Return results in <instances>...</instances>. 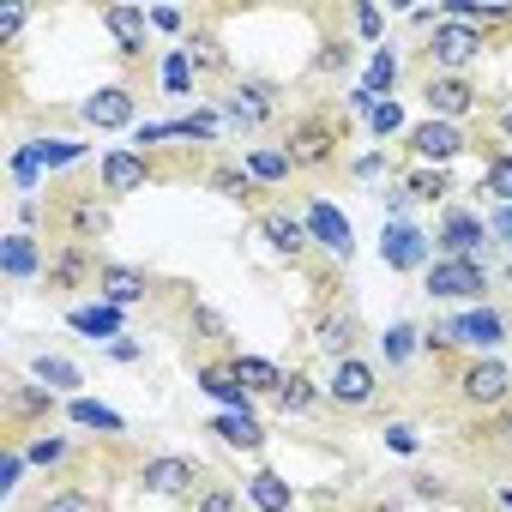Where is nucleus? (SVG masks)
Masks as SVG:
<instances>
[{
    "instance_id": "nucleus-1",
    "label": "nucleus",
    "mask_w": 512,
    "mask_h": 512,
    "mask_svg": "<svg viewBox=\"0 0 512 512\" xmlns=\"http://www.w3.org/2000/svg\"><path fill=\"white\" fill-rule=\"evenodd\" d=\"M422 284H428L434 302H476L488 290V266L482 260H434L422 272Z\"/></svg>"
},
{
    "instance_id": "nucleus-2",
    "label": "nucleus",
    "mask_w": 512,
    "mask_h": 512,
    "mask_svg": "<svg viewBox=\"0 0 512 512\" xmlns=\"http://www.w3.org/2000/svg\"><path fill=\"white\" fill-rule=\"evenodd\" d=\"M506 338V320L494 314V308H470V314H458L452 326H434L422 344L428 350H446V344H470V350H494Z\"/></svg>"
},
{
    "instance_id": "nucleus-3",
    "label": "nucleus",
    "mask_w": 512,
    "mask_h": 512,
    "mask_svg": "<svg viewBox=\"0 0 512 512\" xmlns=\"http://www.w3.org/2000/svg\"><path fill=\"white\" fill-rule=\"evenodd\" d=\"M428 253H434V241H428L416 223H386V229H380V260H386L392 272H428V266H434Z\"/></svg>"
},
{
    "instance_id": "nucleus-4",
    "label": "nucleus",
    "mask_w": 512,
    "mask_h": 512,
    "mask_svg": "<svg viewBox=\"0 0 512 512\" xmlns=\"http://www.w3.org/2000/svg\"><path fill=\"white\" fill-rule=\"evenodd\" d=\"M482 55V31H470V25H434V37H428V61L440 67V73H464L470 61Z\"/></svg>"
},
{
    "instance_id": "nucleus-5",
    "label": "nucleus",
    "mask_w": 512,
    "mask_h": 512,
    "mask_svg": "<svg viewBox=\"0 0 512 512\" xmlns=\"http://www.w3.org/2000/svg\"><path fill=\"white\" fill-rule=\"evenodd\" d=\"M422 103H428V115H434V121H458V115H470V109H476V85H470L464 73H428Z\"/></svg>"
},
{
    "instance_id": "nucleus-6",
    "label": "nucleus",
    "mask_w": 512,
    "mask_h": 512,
    "mask_svg": "<svg viewBox=\"0 0 512 512\" xmlns=\"http://www.w3.org/2000/svg\"><path fill=\"white\" fill-rule=\"evenodd\" d=\"M79 115H85L97 133H121V127H133L139 103H133V91H127V85H97V91L79 103Z\"/></svg>"
},
{
    "instance_id": "nucleus-7",
    "label": "nucleus",
    "mask_w": 512,
    "mask_h": 512,
    "mask_svg": "<svg viewBox=\"0 0 512 512\" xmlns=\"http://www.w3.org/2000/svg\"><path fill=\"white\" fill-rule=\"evenodd\" d=\"M374 392H380V374H374V362H362V356H344V362L332 368V386H326V398H332V404H344V410H362V404H374Z\"/></svg>"
},
{
    "instance_id": "nucleus-8",
    "label": "nucleus",
    "mask_w": 512,
    "mask_h": 512,
    "mask_svg": "<svg viewBox=\"0 0 512 512\" xmlns=\"http://www.w3.org/2000/svg\"><path fill=\"white\" fill-rule=\"evenodd\" d=\"M464 127L458 121H422V127H410V151L422 157V163H434V169H446L452 157H464Z\"/></svg>"
},
{
    "instance_id": "nucleus-9",
    "label": "nucleus",
    "mask_w": 512,
    "mask_h": 512,
    "mask_svg": "<svg viewBox=\"0 0 512 512\" xmlns=\"http://www.w3.org/2000/svg\"><path fill=\"white\" fill-rule=\"evenodd\" d=\"M434 241H440V253H446V260H476V253L488 247V223H482L476 211H446Z\"/></svg>"
},
{
    "instance_id": "nucleus-10",
    "label": "nucleus",
    "mask_w": 512,
    "mask_h": 512,
    "mask_svg": "<svg viewBox=\"0 0 512 512\" xmlns=\"http://www.w3.org/2000/svg\"><path fill=\"white\" fill-rule=\"evenodd\" d=\"M302 223H308V235H314L326 253H338V260H350V253H356V229H350V217H344L332 199H314Z\"/></svg>"
},
{
    "instance_id": "nucleus-11",
    "label": "nucleus",
    "mask_w": 512,
    "mask_h": 512,
    "mask_svg": "<svg viewBox=\"0 0 512 512\" xmlns=\"http://www.w3.org/2000/svg\"><path fill=\"white\" fill-rule=\"evenodd\" d=\"M458 392H464L470 404H506V392H512V368L494 362V356H476V362L458 374Z\"/></svg>"
},
{
    "instance_id": "nucleus-12",
    "label": "nucleus",
    "mask_w": 512,
    "mask_h": 512,
    "mask_svg": "<svg viewBox=\"0 0 512 512\" xmlns=\"http://www.w3.org/2000/svg\"><path fill=\"white\" fill-rule=\"evenodd\" d=\"M272 97H278V91H272L266 79H241V85L223 97V109H217V115H223L229 127H260V121L272 115Z\"/></svg>"
},
{
    "instance_id": "nucleus-13",
    "label": "nucleus",
    "mask_w": 512,
    "mask_h": 512,
    "mask_svg": "<svg viewBox=\"0 0 512 512\" xmlns=\"http://www.w3.org/2000/svg\"><path fill=\"white\" fill-rule=\"evenodd\" d=\"M193 476H199V464L169 452V458H145L139 488H145V494H187V488H193Z\"/></svg>"
},
{
    "instance_id": "nucleus-14",
    "label": "nucleus",
    "mask_w": 512,
    "mask_h": 512,
    "mask_svg": "<svg viewBox=\"0 0 512 512\" xmlns=\"http://www.w3.org/2000/svg\"><path fill=\"white\" fill-rule=\"evenodd\" d=\"M332 145H338L332 121H302V127L290 133V163H296V169H320V163H332Z\"/></svg>"
},
{
    "instance_id": "nucleus-15",
    "label": "nucleus",
    "mask_w": 512,
    "mask_h": 512,
    "mask_svg": "<svg viewBox=\"0 0 512 512\" xmlns=\"http://www.w3.org/2000/svg\"><path fill=\"white\" fill-rule=\"evenodd\" d=\"M37 266H43V253H37V235H31V229H19V235L0 241V272H7L13 284H31Z\"/></svg>"
},
{
    "instance_id": "nucleus-16",
    "label": "nucleus",
    "mask_w": 512,
    "mask_h": 512,
    "mask_svg": "<svg viewBox=\"0 0 512 512\" xmlns=\"http://www.w3.org/2000/svg\"><path fill=\"white\" fill-rule=\"evenodd\" d=\"M211 434H217L223 446H241V452H260V446H266V428H260V416H253V410H223V416H211Z\"/></svg>"
},
{
    "instance_id": "nucleus-17",
    "label": "nucleus",
    "mask_w": 512,
    "mask_h": 512,
    "mask_svg": "<svg viewBox=\"0 0 512 512\" xmlns=\"http://www.w3.org/2000/svg\"><path fill=\"white\" fill-rule=\"evenodd\" d=\"M145 175H151V163L139 151H109L103 157V193H139Z\"/></svg>"
},
{
    "instance_id": "nucleus-18",
    "label": "nucleus",
    "mask_w": 512,
    "mask_h": 512,
    "mask_svg": "<svg viewBox=\"0 0 512 512\" xmlns=\"http://www.w3.org/2000/svg\"><path fill=\"white\" fill-rule=\"evenodd\" d=\"M199 392H211V398H217V404H229V410H253V392L241 386V374H235L229 362L199 368Z\"/></svg>"
},
{
    "instance_id": "nucleus-19",
    "label": "nucleus",
    "mask_w": 512,
    "mask_h": 512,
    "mask_svg": "<svg viewBox=\"0 0 512 512\" xmlns=\"http://www.w3.org/2000/svg\"><path fill=\"white\" fill-rule=\"evenodd\" d=\"M260 229H266V241H272L278 253H290V260H302L308 241H314V235H308V223H302V217H290V211H266V217H260Z\"/></svg>"
},
{
    "instance_id": "nucleus-20",
    "label": "nucleus",
    "mask_w": 512,
    "mask_h": 512,
    "mask_svg": "<svg viewBox=\"0 0 512 512\" xmlns=\"http://www.w3.org/2000/svg\"><path fill=\"white\" fill-rule=\"evenodd\" d=\"M103 25H109V37L121 43V55H145V25H151L145 7H109Z\"/></svg>"
},
{
    "instance_id": "nucleus-21",
    "label": "nucleus",
    "mask_w": 512,
    "mask_h": 512,
    "mask_svg": "<svg viewBox=\"0 0 512 512\" xmlns=\"http://www.w3.org/2000/svg\"><path fill=\"white\" fill-rule=\"evenodd\" d=\"M67 326H73L79 338H121V308H115V302H91V308H73Z\"/></svg>"
},
{
    "instance_id": "nucleus-22",
    "label": "nucleus",
    "mask_w": 512,
    "mask_h": 512,
    "mask_svg": "<svg viewBox=\"0 0 512 512\" xmlns=\"http://www.w3.org/2000/svg\"><path fill=\"white\" fill-rule=\"evenodd\" d=\"M97 284H103V302H115V308L145 302V272H133V266H103Z\"/></svg>"
},
{
    "instance_id": "nucleus-23",
    "label": "nucleus",
    "mask_w": 512,
    "mask_h": 512,
    "mask_svg": "<svg viewBox=\"0 0 512 512\" xmlns=\"http://www.w3.org/2000/svg\"><path fill=\"white\" fill-rule=\"evenodd\" d=\"M229 368L241 374V386H247V392H272V398L284 392V368H278V362H266V356H235Z\"/></svg>"
},
{
    "instance_id": "nucleus-24",
    "label": "nucleus",
    "mask_w": 512,
    "mask_h": 512,
    "mask_svg": "<svg viewBox=\"0 0 512 512\" xmlns=\"http://www.w3.org/2000/svg\"><path fill=\"white\" fill-rule=\"evenodd\" d=\"M247 494H253V506H260V512H290V500H296L278 470H253L247 476Z\"/></svg>"
},
{
    "instance_id": "nucleus-25",
    "label": "nucleus",
    "mask_w": 512,
    "mask_h": 512,
    "mask_svg": "<svg viewBox=\"0 0 512 512\" xmlns=\"http://www.w3.org/2000/svg\"><path fill=\"white\" fill-rule=\"evenodd\" d=\"M446 13L452 25H512V7H482V0H446Z\"/></svg>"
},
{
    "instance_id": "nucleus-26",
    "label": "nucleus",
    "mask_w": 512,
    "mask_h": 512,
    "mask_svg": "<svg viewBox=\"0 0 512 512\" xmlns=\"http://www.w3.org/2000/svg\"><path fill=\"white\" fill-rule=\"evenodd\" d=\"M320 404V386L308 380V374H284V392H278V410L284 416H308Z\"/></svg>"
},
{
    "instance_id": "nucleus-27",
    "label": "nucleus",
    "mask_w": 512,
    "mask_h": 512,
    "mask_svg": "<svg viewBox=\"0 0 512 512\" xmlns=\"http://www.w3.org/2000/svg\"><path fill=\"white\" fill-rule=\"evenodd\" d=\"M7 398H13V410H19V416H49V410H55V392H49L43 380H13V392H7Z\"/></svg>"
},
{
    "instance_id": "nucleus-28",
    "label": "nucleus",
    "mask_w": 512,
    "mask_h": 512,
    "mask_svg": "<svg viewBox=\"0 0 512 512\" xmlns=\"http://www.w3.org/2000/svg\"><path fill=\"white\" fill-rule=\"evenodd\" d=\"M67 416H73L79 428H103V434H121V428H127V422H121L109 404H97V398H73V404H67Z\"/></svg>"
},
{
    "instance_id": "nucleus-29",
    "label": "nucleus",
    "mask_w": 512,
    "mask_h": 512,
    "mask_svg": "<svg viewBox=\"0 0 512 512\" xmlns=\"http://www.w3.org/2000/svg\"><path fill=\"white\" fill-rule=\"evenodd\" d=\"M392 85H398V55H392V49H374V61H368V85H362V91L386 103Z\"/></svg>"
},
{
    "instance_id": "nucleus-30",
    "label": "nucleus",
    "mask_w": 512,
    "mask_h": 512,
    "mask_svg": "<svg viewBox=\"0 0 512 512\" xmlns=\"http://www.w3.org/2000/svg\"><path fill=\"white\" fill-rule=\"evenodd\" d=\"M31 157H37L43 169H67V163L85 157V145H79V139H31Z\"/></svg>"
},
{
    "instance_id": "nucleus-31",
    "label": "nucleus",
    "mask_w": 512,
    "mask_h": 512,
    "mask_svg": "<svg viewBox=\"0 0 512 512\" xmlns=\"http://www.w3.org/2000/svg\"><path fill=\"white\" fill-rule=\"evenodd\" d=\"M31 374H37L49 392H73V386H79V368H73L67 356H37V362H31Z\"/></svg>"
},
{
    "instance_id": "nucleus-32",
    "label": "nucleus",
    "mask_w": 512,
    "mask_h": 512,
    "mask_svg": "<svg viewBox=\"0 0 512 512\" xmlns=\"http://www.w3.org/2000/svg\"><path fill=\"white\" fill-rule=\"evenodd\" d=\"M163 91H169V97H187V91H193V55H187V49H169V55H163Z\"/></svg>"
},
{
    "instance_id": "nucleus-33",
    "label": "nucleus",
    "mask_w": 512,
    "mask_h": 512,
    "mask_svg": "<svg viewBox=\"0 0 512 512\" xmlns=\"http://www.w3.org/2000/svg\"><path fill=\"white\" fill-rule=\"evenodd\" d=\"M350 344H356V320H350V314H338V320H326V326H320V350H326L332 362H344V356H350Z\"/></svg>"
},
{
    "instance_id": "nucleus-34",
    "label": "nucleus",
    "mask_w": 512,
    "mask_h": 512,
    "mask_svg": "<svg viewBox=\"0 0 512 512\" xmlns=\"http://www.w3.org/2000/svg\"><path fill=\"white\" fill-rule=\"evenodd\" d=\"M482 193H494L500 205H512V151H500V157L482 163Z\"/></svg>"
},
{
    "instance_id": "nucleus-35",
    "label": "nucleus",
    "mask_w": 512,
    "mask_h": 512,
    "mask_svg": "<svg viewBox=\"0 0 512 512\" xmlns=\"http://www.w3.org/2000/svg\"><path fill=\"white\" fill-rule=\"evenodd\" d=\"M296 163H290V151H247V175L253 181H284Z\"/></svg>"
},
{
    "instance_id": "nucleus-36",
    "label": "nucleus",
    "mask_w": 512,
    "mask_h": 512,
    "mask_svg": "<svg viewBox=\"0 0 512 512\" xmlns=\"http://www.w3.org/2000/svg\"><path fill=\"white\" fill-rule=\"evenodd\" d=\"M416 338H422V332H416L410 320L386 326V338H380V344H386V362H392V368H398V362H410V356H416Z\"/></svg>"
},
{
    "instance_id": "nucleus-37",
    "label": "nucleus",
    "mask_w": 512,
    "mask_h": 512,
    "mask_svg": "<svg viewBox=\"0 0 512 512\" xmlns=\"http://www.w3.org/2000/svg\"><path fill=\"white\" fill-rule=\"evenodd\" d=\"M91 272V260H85V247H67L61 260H55V272H49V284H79Z\"/></svg>"
},
{
    "instance_id": "nucleus-38",
    "label": "nucleus",
    "mask_w": 512,
    "mask_h": 512,
    "mask_svg": "<svg viewBox=\"0 0 512 512\" xmlns=\"http://www.w3.org/2000/svg\"><path fill=\"white\" fill-rule=\"evenodd\" d=\"M67 452H73V446H67L61 434H37V440L25 446V458H31V464H61Z\"/></svg>"
},
{
    "instance_id": "nucleus-39",
    "label": "nucleus",
    "mask_w": 512,
    "mask_h": 512,
    "mask_svg": "<svg viewBox=\"0 0 512 512\" xmlns=\"http://www.w3.org/2000/svg\"><path fill=\"white\" fill-rule=\"evenodd\" d=\"M37 512H97V500H91L85 488H61V494H49Z\"/></svg>"
},
{
    "instance_id": "nucleus-40",
    "label": "nucleus",
    "mask_w": 512,
    "mask_h": 512,
    "mask_svg": "<svg viewBox=\"0 0 512 512\" xmlns=\"http://www.w3.org/2000/svg\"><path fill=\"white\" fill-rule=\"evenodd\" d=\"M211 187L229 193V199H247V193H253V175H247V169H211Z\"/></svg>"
},
{
    "instance_id": "nucleus-41",
    "label": "nucleus",
    "mask_w": 512,
    "mask_h": 512,
    "mask_svg": "<svg viewBox=\"0 0 512 512\" xmlns=\"http://www.w3.org/2000/svg\"><path fill=\"white\" fill-rule=\"evenodd\" d=\"M187 55H193V61H199V67H229V61H223V49H217V37H211V31H193V43H187Z\"/></svg>"
},
{
    "instance_id": "nucleus-42",
    "label": "nucleus",
    "mask_w": 512,
    "mask_h": 512,
    "mask_svg": "<svg viewBox=\"0 0 512 512\" xmlns=\"http://www.w3.org/2000/svg\"><path fill=\"white\" fill-rule=\"evenodd\" d=\"M368 127H374V133L386 139V133H398V127H404V109H398V103L386 97V103H374V109H368Z\"/></svg>"
},
{
    "instance_id": "nucleus-43",
    "label": "nucleus",
    "mask_w": 512,
    "mask_h": 512,
    "mask_svg": "<svg viewBox=\"0 0 512 512\" xmlns=\"http://www.w3.org/2000/svg\"><path fill=\"white\" fill-rule=\"evenodd\" d=\"M446 193V169H416L410 175V199H440Z\"/></svg>"
},
{
    "instance_id": "nucleus-44",
    "label": "nucleus",
    "mask_w": 512,
    "mask_h": 512,
    "mask_svg": "<svg viewBox=\"0 0 512 512\" xmlns=\"http://www.w3.org/2000/svg\"><path fill=\"white\" fill-rule=\"evenodd\" d=\"M25 464H31V458H25L19 446H13L7 458H0V494H13V488H19V476H25Z\"/></svg>"
},
{
    "instance_id": "nucleus-45",
    "label": "nucleus",
    "mask_w": 512,
    "mask_h": 512,
    "mask_svg": "<svg viewBox=\"0 0 512 512\" xmlns=\"http://www.w3.org/2000/svg\"><path fill=\"white\" fill-rule=\"evenodd\" d=\"M223 133V115H187L181 121V139H217Z\"/></svg>"
},
{
    "instance_id": "nucleus-46",
    "label": "nucleus",
    "mask_w": 512,
    "mask_h": 512,
    "mask_svg": "<svg viewBox=\"0 0 512 512\" xmlns=\"http://www.w3.org/2000/svg\"><path fill=\"white\" fill-rule=\"evenodd\" d=\"M37 175H43V163L31 157V145H19V151H13V181H19V187H37Z\"/></svg>"
},
{
    "instance_id": "nucleus-47",
    "label": "nucleus",
    "mask_w": 512,
    "mask_h": 512,
    "mask_svg": "<svg viewBox=\"0 0 512 512\" xmlns=\"http://www.w3.org/2000/svg\"><path fill=\"white\" fill-rule=\"evenodd\" d=\"M320 73H344L350 67V43H320V61H314Z\"/></svg>"
},
{
    "instance_id": "nucleus-48",
    "label": "nucleus",
    "mask_w": 512,
    "mask_h": 512,
    "mask_svg": "<svg viewBox=\"0 0 512 512\" xmlns=\"http://www.w3.org/2000/svg\"><path fill=\"white\" fill-rule=\"evenodd\" d=\"M386 446L410 458V452H416V428H410V422H392V428H386Z\"/></svg>"
},
{
    "instance_id": "nucleus-49",
    "label": "nucleus",
    "mask_w": 512,
    "mask_h": 512,
    "mask_svg": "<svg viewBox=\"0 0 512 512\" xmlns=\"http://www.w3.org/2000/svg\"><path fill=\"white\" fill-rule=\"evenodd\" d=\"M356 31H362V37L374 43V37L386 31V19H380V7H356Z\"/></svg>"
},
{
    "instance_id": "nucleus-50",
    "label": "nucleus",
    "mask_w": 512,
    "mask_h": 512,
    "mask_svg": "<svg viewBox=\"0 0 512 512\" xmlns=\"http://www.w3.org/2000/svg\"><path fill=\"white\" fill-rule=\"evenodd\" d=\"M199 512H235V494L229 488H211V494H199Z\"/></svg>"
},
{
    "instance_id": "nucleus-51",
    "label": "nucleus",
    "mask_w": 512,
    "mask_h": 512,
    "mask_svg": "<svg viewBox=\"0 0 512 512\" xmlns=\"http://www.w3.org/2000/svg\"><path fill=\"white\" fill-rule=\"evenodd\" d=\"M488 235H500V241L512 247V205H494V217H488Z\"/></svg>"
},
{
    "instance_id": "nucleus-52",
    "label": "nucleus",
    "mask_w": 512,
    "mask_h": 512,
    "mask_svg": "<svg viewBox=\"0 0 512 512\" xmlns=\"http://www.w3.org/2000/svg\"><path fill=\"white\" fill-rule=\"evenodd\" d=\"M19 31H25V7H7V13H0V43L19 37Z\"/></svg>"
},
{
    "instance_id": "nucleus-53",
    "label": "nucleus",
    "mask_w": 512,
    "mask_h": 512,
    "mask_svg": "<svg viewBox=\"0 0 512 512\" xmlns=\"http://www.w3.org/2000/svg\"><path fill=\"white\" fill-rule=\"evenodd\" d=\"M151 25H157V31H181V25H187V19H181V13H175V7H157V13H151Z\"/></svg>"
},
{
    "instance_id": "nucleus-54",
    "label": "nucleus",
    "mask_w": 512,
    "mask_h": 512,
    "mask_svg": "<svg viewBox=\"0 0 512 512\" xmlns=\"http://www.w3.org/2000/svg\"><path fill=\"white\" fill-rule=\"evenodd\" d=\"M494 446H500V452H506V458H512V410H506V416H500V422H494Z\"/></svg>"
},
{
    "instance_id": "nucleus-55",
    "label": "nucleus",
    "mask_w": 512,
    "mask_h": 512,
    "mask_svg": "<svg viewBox=\"0 0 512 512\" xmlns=\"http://www.w3.org/2000/svg\"><path fill=\"white\" fill-rule=\"evenodd\" d=\"M380 163H386V157H380V151H368V157H356V175H380Z\"/></svg>"
},
{
    "instance_id": "nucleus-56",
    "label": "nucleus",
    "mask_w": 512,
    "mask_h": 512,
    "mask_svg": "<svg viewBox=\"0 0 512 512\" xmlns=\"http://www.w3.org/2000/svg\"><path fill=\"white\" fill-rule=\"evenodd\" d=\"M109 356H115V362H139V344H127V338H121V344H109Z\"/></svg>"
},
{
    "instance_id": "nucleus-57",
    "label": "nucleus",
    "mask_w": 512,
    "mask_h": 512,
    "mask_svg": "<svg viewBox=\"0 0 512 512\" xmlns=\"http://www.w3.org/2000/svg\"><path fill=\"white\" fill-rule=\"evenodd\" d=\"M500 506H506V512H512V488H500Z\"/></svg>"
},
{
    "instance_id": "nucleus-58",
    "label": "nucleus",
    "mask_w": 512,
    "mask_h": 512,
    "mask_svg": "<svg viewBox=\"0 0 512 512\" xmlns=\"http://www.w3.org/2000/svg\"><path fill=\"white\" fill-rule=\"evenodd\" d=\"M500 127H506V139H512V109H506V115H500Z\"/></svg>"
},
{
    "instance_id": "nucleus-59",
    "label": "nucleus",
    "mask_w": 512,
    "mask_h": 512,
    "mask_svg": "<svg viewBox=\"0 0 512 512\" xmlns=\"http://www.w3.org/2000/svg\"><path fill=\"white\" fill-rule=\"evenodd\" d=\"M506 284H512V272H506Z\"/></svg>"
}]
</instances>
